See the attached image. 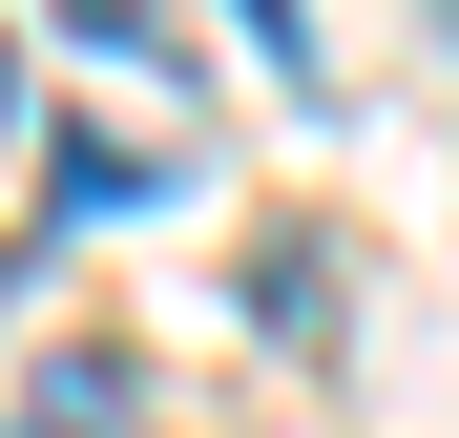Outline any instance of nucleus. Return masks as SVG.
<instances>
[{
    "instance_id": "f257e3e1",
    "label": "nucleus",
    "mask_w": 459,
    "mask_h": 438,
    "mask_svg": "<svg viewBox=\"0 0 459 438\" xmlns=\"http://www.w3.org/2000/svg\"><path fill=\"white\" fill-rule=\"evenodd\" d=\"M42 438H126V376H105V355H63V376H42Z\"/></svg>"
},
{
    "instance_id": "f03ea898",
    "label": "nucleus",
    "mask_w": 459,
    "mask_h": 438,
    "mask_svg": "<svg viewBox=\"0 0 459 438\" xmlns=\"http://www.w3.org/2000/svg\"><path fill=\"white\" fill-rule=\"evenodd\" d=\"M0 105H22V63H0Z\"/></svg>"
}]
</instances>
